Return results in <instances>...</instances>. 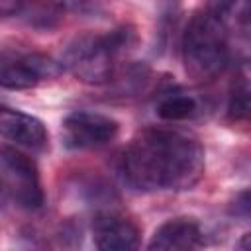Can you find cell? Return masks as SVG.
<instances>
[{
  "instance_id": "cell-11",
  "label": "cell",
  "mask_w": 251,
  "mask_h": 251,
  "mask_svg": "<svg viewBox=\"0 0 251 251\" xmlns=\"http://www.w3.org/2000/svg\"><path fill=\"white\" fill-rule=\"evenodd\" d=\"M249 114V82L245 75L237 76L229 90L227 102V116L231 120H245Z\"/></svg>"
},
{
  "instance_id": "cell-12",
  "label": "cell",
  "mask_w": 251,
  "mask_h": 251,
  "mask_svg": "<svg viewBox=\"0 0 251 251\" xmlns=\"http://www.w3.org/2000/svg\"><path fill=\"white\" fill-rule=\"evenodd\" d=\"M59 18H61V4L53 0L37 2L29 12V24L41 25V27H51Z\"/></svg>"
},
{
  "instance_id": "cell-8",
  "label": "cell",
  "mask_w": 251,
  "mask_h": 251,
  "mask_svg": "<svg viewBox=\"0 0 251 251\" xmlns=\"http://www.w3.org/2000/svg\"><path fill=\"white\" fill-rule=\"evenodd\" d=\"M94 245L102 251H127L139 247V227L118 214H98L92 222Z\"/></svg>"
},
{
  "instance_id": "cell-13",
  "label": "cell",
  "mask_w": 251,
  "mask_h": 251,
  "mask_svg": "<svg viewBox=\"0 0 251 251\" xmlns=\"http://www.w3.org/2000/svg\"><path fill=\"white\" fill-rule=\"evenodd\" d=\"M25 0H0V18L18 16L24 10Z\"/></svg>"
},
{
  "instance_id": "cell-6",
  "label": "cell",
  "mask_w": 251,
  "mask_h": 251,
  "mask_svg": "<svg viewBox=\"0 0 251 251\" xmlns=\"http://www.w3.org/2000/svg\"><path fill=\"white\" fill-rule=\"evenodd\" d=\"M120 124L98 112L76 110L63 122V141L69 149H96L116 139Z\"/></svg>"
},
{
  "instance_id": "cell-14",
  "label": "cell",
  "mask_w": 251,
  "mask_h": 251,
  "mask_svg": "<svg viewBox=\"0 0 251 251\" xmlns=\"http://www.w3.org/2000/svg\"><path fill=\"white\" fill-rule=\"evenodd\" d=\"M8 192H6V188H4V182H2V178H0V210L6 206V202H8Z\"/></svg>"
},
{
  "instance_id": "cell-9",
  "label": "cell",
  "mask_w": 251,
  "mask_h": 251,
  "mask_svg": "<svg viewBox=\"0 0 251 251\" xmlns=\"http://www.w3.org/2000/svg\"><path fill=\"white\" fill-rule=\"evenodd\" d=\"M200 243L202 229L194 218H173L155 229L147 247L153 251H186L200 247Z\"/></svg>"
},
{
  "instance_id": "cell-2",
  "label": "cell",
  "mask_w": 251,
  "mask_h": 251,
  "mask_svg": "<svg viewBox=\"0 0 251 251\" xmlns=\"http://www.w3.org/2000/svg\"><path fill=\"white\" fill-rule=\"evenodd\" d=\"M229 6L231 0H214L190 18L182 33L184 69L198 82L216 78L229 61Z\"/></svg>"
},
{
  "instance_id": "cell-5",
  "label": "cell",
  "mask_w": 251,
  "mask_h": 251,
  "mask_svg": "<svg viewBox=\"0 0 251 251\" xmlns=\"http://www.w3.org/2000/svg\"><path fill=\"white\" fill-rule=\"evenodd\" d=\"M59 73L61 65L43 53L0 49V88H31L45 78L57 76Z\"/></svg>"
},
{
  "instance_id": "cell-10",
  "label": "cell",
  "mask_w": 251,
  "mask_h": 251,
  "mask_svg": "<svg viewBox=\"0 0 251 251\" xmlns=\"http://www.w3.org/2000/svg\"><path fill=\"white\" fill-rule=\"evenodd\" d=\"M198 114V102L184 92L165 94L157 104V116L167 122H182Z\"/></svg>"
},
{
  "instance_id": "cell-7",
  "label": "cell",
  "mask_w": 251,
  "mask_h": 251,
  "mask_svg": "<svg viewBox=\"0 0 251 251\" xmlns=\"http://www.w3.org/2000/svg\"><path fill=\"white\" fill-rule=\"evenodd\" d=\"M0 135L20 149L41 153L49 145V133L45 124L22 110L0 106Z\"/></svg>"
},
{
  "instance_id": "cell-3",
  "label": "cell",
  "mask_w": 251,
  "mask_h": 251,
  "mask_svg": "<svg viewBox=\"0 0 251 251\" xmlns=\"http://www.w3.org/2000/svg\"><path fill=\"white\" fill-rule=\"evenodd\" d=\"M135 41L131 27L76 37L63 55V65L82 82L106 84L118 73V61Z\"/></svg>"
},
{
  "instance_id": "cell-4",
  "label": "cell",
  "mask_w": 251,
  "mask_h": 251,
  "mask_svg": "<svg viewBox=\"0 0 251 251\" xmlns=\"http://www.w3.org/2000/svg\"><path fill=\"white\" fill-rule=\"evenodd\" d=\"M0 178L8 196L24 210H39L45 202L37 165L20 147H0Z\"/></svg>"
},
{
  "instance_id": "cell-1",
  "label": "cell",
  "mask_w": 251,
  "mask_h": 251,
  "mask_svg": "<svg viewBox=\"0 0 251 251\" xmlns=\"http://www.w3.org/2000/svg\"><path fill=\"white\" fill-rule=\"evenodd\" d=\"M120 175L139 192L188 190L204 175V147L184 131L151 127L124 149Z\"/></svg>"
}]
</instances>
